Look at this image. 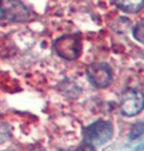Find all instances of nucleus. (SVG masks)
Wrapping results in <instances>:
<instances>
[{"label":"nucleus","instance_id":"1","mask_svg":"<svg viewBox=\"0 0 144 151\" xmlns=\"http://www.w3.org/2000/svg\"><path fill=\"white\" fill-rule=\"evenodd\" d=\"M31 20V11L20 0H0V22L23 23Z\"/></svg>","mask_w":144,"mask_h":151},{"label":"nucleus","instance_id":"2","mask_svg":"<svg viewBox=\"0 0 144 151\" xmlns=\"http://www.w3.org/2000/svg\"><path fill=\"white\" fill-rule=\"evenodd\" d=\"M112 135H113L112 124L103 119H99V120H96V122L91 123L83 131L84 142L93 146V147L104 145L105 142H108L112 138Z\"/></svg>","mask_w":144,"mask_h":151},{"label":"nucleus","instance_id":"3","mask_svg":"<svg viewBox=\"0 0 144 151\" xmlns=\"http://www.w3.org/2000/svg\"><path fill=\"white\" fill-rule=\"evenodd\" d=\"M82 39L79 35H65L55 42L54 50L65 60H76L82 54Z\"/></svg>","mask_w":144,"mask_h":151},{"label":"nucleus","instance_id":"4","mask_svg":"<svg viewBox=\"0 0 144 151\" xmlns=\"http://www.w3.org/2000/svg\"><path fill=\"white\" fill-rule=\"evenodd\" d=\"M144 104L143 92L139 90H128L122 95L120 99V111L125 116H135L141 112Z\"/></svg>","mask_w":144,"mask_h":151},{"label":"nucleus","instance_id":"5","mask_svg":"<svg viewBox=\"0 0 144 151\" xmlns=\"http://www.w3.org/2000/svg\"><path fill=\"white\" fill-rule=\"evenodd\" d=\"M87 78L97 88H105L112 82V71L105 63H92L87 67Z\"/></svg>","mask_w":144,"mask_h":151},{"label":"nucleus","instance_id":"6","mask_svg":"<svg viewBox=\"0 0 144 151\" xmlns=\"http://www.w3.org/2000/svg\"><path fill=\"white\" fill-rule=\"evenodd\" d=\"M115 4L124 12L138 14L143 8V0H113Z\"/></svg>","mask_w":144,"mask_h":151},{"label":"nucleus","instance_id":"7","mask_svg":"<svg viewBox=\"0 0 144 151\" xmlns=\"http://www.w3.org/2000/svg\"><path fill=\"white\" fill-rule=\"evenodd\" d=\"M141 134H143V122H139V124L133 126L132 132H131V135H130V139L131 140L136 139V138H139Z\"/></svg>","mask_w":144,"mask_h":151},{"label":"nucleus","instance_id":"8","mask_svg":"<svg viewBox=\"0 0 144 151\" xmlns=\"http://www.w3.org/2000/svg\"><path fill=\"white\" fill-rule=\"evenodd\" d=\"M143 28H144V24L141 23H139L138 26L135 27V29H133V36H135V39L136 40H139L140 43H143V40H144V36H143Z\"/></svg>","mask_w":144,"mask_h":151},{"label":"nucleus","instance_id":"9","mask_svg":"<svg viewBox=\"0 0 144 151\" xmlns=\"http://www.w3.org/2000/svg\"><path fill=\"white\" fill-rule=\"evenodd\" d=\"M64 151H95V147L84 142L83 145H80L79 147L75 148V150H64Z\"/></svg>","mask_w":144,"mask_h":151},{"label":"nucleus","instance_id":"10","mask_svg":"<svg viewBox=\"0 0 144 151\" xmlns=\"http://www.w3.org/2000/svg\"><path fill=\"white\" fill-rule=\"evenodd\" d=\"M32 151H45V150H43V148H35V150H32Z\"/></svg>","mask_w":144,"mask_h":151}]
</instances>
